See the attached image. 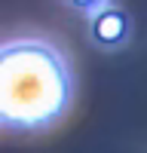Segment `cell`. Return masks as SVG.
Returning <instances> with one entry per match:
<instances>
[{
	"label": "cell",
	"mask_w": 147,
	"mask_h": 153,
	"mask_svg": "<svg viewBox=\"0 0 147 153\" xmlns=\"http://www.w3.org/2000/svg\"><path fill=\"white\" fill-rule=\"evenodd\" d=\"M126 34V19L120 16V12H104V16H98L95 19V37L101 43H117L120 37Z\"/></svg>",
	"instance_id": "7a4b0ae2"
},
{
	"label": "cell",
	"mask_w": 147,
	"mask_h": 153,
	"mask_svg": "<svg viewBox=\"0 0 147 153\" xmlns=\"http://www.w3.org/2000/svg\"><path fill=\"white\" fill-rule=\"evenodd\" d=\"M68 104V74L52 49L16 43L3 49V120L43 126Z\"/></svg>",
	"instance_id": "6da1fadb"
}]
</instances>
